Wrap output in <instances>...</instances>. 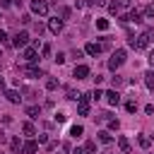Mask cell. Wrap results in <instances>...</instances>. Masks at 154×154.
<instances>
[{"instance_id": "3957f363", "label": "cell", "mask_w": 154, "mask_h": 154, "mask_svg": "<svg viewBox=\"0 0 154 154\" xmlns=\"http://www.w3.org/2000/svg\"><path fill=\"white\" fill-rule=\"evenodd\" d=\"M48 10H51V7H48V2H46V0H31V12H34V14L46 17V14H48Z\"/></svg>"}, {"instance_id": "7402d4cb", "label": "cell", "mask_w": 154, "mask_h": 154, "mask_svg": "<svg viewBox=\"0 0 154 154\" xmlns=\"http://www.w3.org/2000/svg\"><path fill=\"white\" fill-rule=\"evenodd\" d=\"M22 144H24V142H22L19 137H12V140H10V147H12V152H19V154H22Z\"/></svg>"}, {"instance_id": "484cf974", "label": "cell", "mask_w": 154, "mask_h": 154, "mask_svg": "<svg viewBox=\"0 0 154 154\" xmlns=\"http://www.w3.org/2000/svg\"><path fill=\"white\" fill-rule=\"evenodd\" d=\"M137 142H140V147H142V149H147V147L152 144V140H149L147 135H140V137H137Z\"/></svg>"}, {"instance_id": "f6af8a7d", "label": "cell", "mask_w": 154, "mask_h": 154, "mask_svg": "<svg viewBox=\"0 0 154 154\" xmlns=\"http://www.w3.org/2000/svg\"><path fill=\"white\" fill-rule=\"evenodd\" d=\"M0 89H5V79L2 77H0Z\"/></svg>"}, {"instance_id": "9a60e30c", "label": "cell", "mask_w": 154, "mask_h": 154, "mask_svg": "<svg viewBox=\"0 0 154 154\" xmlns=\"http://www.w3.org/2000/svg\"><path fill=\"white\" fill-rule=\"evenodd\" d=\"M125 17H128V22H135V24H140V22H142V12H140V10H130Z\"/></svg>"}, {"instance_id": "ab89813d", "label": "cell", "mask_w": 154, "mask_h": 154, "mask_svg": "<svg viewBox=\"0 0 154 154\" xmlns=\"http://www.w3.org/2000/svg\"><path fill=\"white\" fill-rule=\"evenodd\" d=\"M120 2V7H128V5H132V0H118Z\"/></svg>"}, {"instance_id": "f546056e", "label": "cell", "mask_w": 154, "mask_h": 154, "mask_svg": "<svg viewBox=\"0 0 154 154\" xmlns=\"http://www.w3.org/2000/svg\"><path fill=\"white\" fill-rule=\"evenodd\" d=\"M53 118H55V123H65V120H67V116H65L63 111H55V116H53Z\"/></svg>"}, {"instance_id": "d4e9b609", "label": "cell", "mask_w": 154, "mask_h": 154, "mask_svg": "<svg viewBox=\"0 0 154 154\" xmlns=\"http://www.w3.org/2000/svg\"><path fill=\"white\" fill-rule=\"evenodd\" d=\"M46 89H48V91L58 89V79H55V77H48V79H46Z\"/></svg>"}, {"instance_id": "60d3db41", "label": "cell", "mask_w": 154, "mask_h": 154, "mask_svg": "<svg viewBox=\"0 0 154 154\" xmlns=\"http://www.w3.org/2000/svg\"><path fill=\"white\" fill-rule=\"evenodd\" d=\"M5 38H7V34H5V29H0V43H2Z\"/></svg>"}, {"instance_id": "8992f818", "label": "cell", "mask_w": 154, "mask_h": 154, "mask_svg": "<svg viewBox=\"0 0 154 154\" xmlns=\"http://www.w3.org/2000/svg\"><path fill=\"white\" fill-rule=\"evenodd\" d=\"M72 77H75V79H87V77H89V67H87V65H75Z\"/></svg>"}, {"instance_id": "cb8c5ba5", "label": "cell", "mask_w": 154, "mask_h": 154, "mask_svg": "<svg viewBox=\"0 0 154 154\" xmlns=\"http://www.w3.org/2000/svg\"><path fill=\"white\" fill-rule=\"evenodd\" d=\"M120 10H123V7H120V2H118V0L108 5V12H111V14H120Z\"/></svg>"}, {"instance_id": "ee69618b", "label": "cell", "mask_w": 154, "mask_h": 154, "mask_svg": "<svg viewBox=\"0 0 154 154\" xmlns=\"http://www.w3.org/2000/svg\"><path fill=\"white\" fill-rule=\"evenodd\" d=\"M149 63H152V65H154V48H152V51H149Z\"/></svg>"}, {"instance_id": "7bdbcfd3", "label": "cell", "mask_w": 154, "mask_h": 154, "mask_svg": "<svg viewBox=\"0 0 154 154\" xmlns=\"http://www.w3.org/2000/svg\"><path fill=\"white\" fill-rule=\"evenodd\" d=\"M89 2H91V5H103L106 0H89Z\"/></svg>"}, {"instance_id": "f1b7e54d", "label": "cell", "mask_w": 154, "mask_h": 154, "mask_svg": "<svg viewBox=\"0 0 154 154\" xmlns=\"http://www.w3.org/2000/svg\"><path fill=\"white\" fill-rule=\"evenodd\" d=\"M96 29L106 31V29H108V19H96Z\"/></svg>"}, {"instance_id": "603a6c76", "label": "cell", "mask_w": 154, "mask_h": 154, "mask_svg": "<svg viewBox=\"0 0 154 154\" xmlns=\"http://www.w3.org/2000/svg\"><path fill=\"white\" fill-rule=\"evenodd\" d=\"M144 84H147L149 89H154V70H147V72H144Z\"/></svg>"}, {"instance_id": "30bf717a", "label": "cell", "mask_w": 154, "mask_h": 154, "mask_svg": "<svg viewBox=\"0 0 154 154\" xmlns=\"http://www.w3.org/2000/svg\"><path fill=\"white\" fill-rule=\"evenodd\" d=\"M48 29H51V34H60L63 31V19H58V17L48 19Z\"/></svg>"}, {"instance_id": "2e32d148", "label": "cell", "mask_w": 154, "mask_h": 154, "mask_svg": "<svg viewBox=\"0 0 154 154\" xmlns=\"http://www.w3.org/2000/svg\"><path fill=\"white\" fill-rule=\"evenodd\" d=\"M24 113H26L29 118H38V116H41V106H26Z\"/></svg>"}, {"instance_id": "277c9868", "label": "cell", "mask_w": 154, "mask_h": 154, "mask_svg": "<svg viewBox=\"0 0 154 154\" xmlns=\"http://www.w3.org/2000/svg\"><path fill=\"white\" fill-rule=\"evenodd\" d=\"M26 41H29V34H26V31H17V34L12 36V46H14V48H24Z\"/></svg>"}, {"instance_id": "7c38bea8", "label": "cell", "mask_w": 154, "mask_h": 154, "mask_svg": "<svg viewBox=\"0 0 154 154\" xmlns=\"http://www.w3.org/2000/svg\"><path fill=\"white\" fill-rule=\"evenodd\" d=\"M84 53H89V55H99V53H101V43H94V41H89V43L84 46Z\"/></svg>"}, {"instance_id": "74e56055", "label": "cell", "mask_w": 154, "mask_h": 154, "mask_svg": "<svg viewBox=\"0 0 154 154\" xmlns=\"http://www.w3.org/2000/svg\"><path fill=\"white\" fill-rule=\"evenodd\" d=\"M144 113H149V116H152V113H154V106H152V103H147V106H144Z\"/></svg>"}, {"instance_id": "4fadbf2b", "label": "cell", "mask_w": 154, "mask_h": 154, "mask_svg": "<svg viewBox=\"0 0 154 154\" xmlns=\"http://www.w3.org/2000/svg\"><path fill=\"white\" fill-rule=\"evenodd\" d=\"M96 140H99L101 144H111V142H113V137H111L108 130H99V132H96Z\"/></svg>"}, {"instance_id": "d6a6232c", "label": "cell", "mask_w": 154, "mask_h": 154, "mask_svg": "<svg viewBox=\"0 0 154 154\" xmlns=\"http://www.w3.org/2000/svg\"><path fill=\"white\" fill-rule=\"evenodd\" d=\"M101 96H103V91H101V89H94V91H91V99H94V101H99Z\"/></svg>"}, {"instance_id": "52a82bcc", "label": "cell", "mask_w": 154, "mask_h": 154, "mask_svg": "<svg viewBox=\"0 0 154 154\" xmlns=\"http://www.w3.org/2000/svg\"><path fill=\"white\" fill-rule=\"evenodd\" d=\"M103 96H106L108 106H118V103H120V94H118V89H108Z\"/></svg>"}, {"instance_id": "83f0119b", "label": "cell", "mask_w": 154, "mask_h": 154, "mask_svg": "<svg viewBox=\"0 0 154 154\" xmlns=\"http://www.w3.org/2000/svg\"><path fill=\"white\" fill-rule=\"evenodd\" d=\"M125 111L128 113H135L137 111V101H125Z\"/></svg>"}, {"instance_id": "ffe728a7", "label": "cell", "mask_w": 154, "mask_h": 154, "mask_svg": "<svg viewBox=\"0 0 154 154\" xmlns=\"http://www.w3.org/2000/svg\"><path fill=\"white\" fill-rule=\"evenodd\" d=\"M82 152H84V154H96V142H94V140H87Z\"/></svg>"}, {"instance_id": "1f68e13d", "label": "cell", "mask_w": 154, "mask_h": 154, "mask_svg": "<svg viewBox=\"0 0 154 154\" xmlns=\"http://www.w3.org/2000/svg\"><path fill=\"white\" fill-rule=\"evenodd\" d=\"M65 58H67V55H65V53H58V55H55V58H53V60H55V63H58V65H63V63H65Z\"/></svg>"}, {"instance_id": "6da1fadb", "label": "cell", "mask_w": 154, "mask_h": 154, "mask_svg": "<svg viewBox=\"0 0 154 154\" xmlns=\"http://www.w3.org/2000/svg\"><path fill=\"white\" fill-rule=\"evenodd\" d=\"M123 63H125V51H123V48H118V51H113V53H111V60H108V70H113V72H116V70H118Z\"/></svg>"}, {"instance_id": "e575fe53", "label": "cell", "mask_w": 154, "mask_h": 154, "mask_svg": "<svg viewBox=\"0 0 154 154\" xmlns=\"http://www.w3.org/2000/svg\"><path fill=\"white\" fill-rule=\"evenodd\" d=\"M108 128H111V130H118V120L111 118V120H108Z\"/></svg>"}, {"instance_id": "ba28073f", "label": "cell", "mask_w": 154, "mask_h": 154, "mask_svg": "<svg viewBox=\"0 0 154 154\" xmlns=\"http://www.w3.org/2000/svg\"><path fill=\"white\" fill-rule=\"evenodd\" d=\"M118 147H120L123 154H130V152H132V144H130V140H128L125 135H118Z\"/></svg>"}, {"instance_id": "836d02e7", "label": "cell", "mask_w": 154, "mask_h": 154, "mask_svg": "<svg viewBox=\"0 0 154 154\" xmlns=\"http://www.w3.org/2000/svg\"><path fill=\"white\" fill-rule=\"evenodd\" d=\"M144 17H154V5H147L144 7Z\"/></svg>"}, {"instance_id": "d6986e66", "label": "cell", "mask_w": 154, "mask_h": 154, "mask_svg": "<svg viewBox=\"0 0 154 154\" xmlns=\"http://www.w3.org/2000/svg\"><path fill=\"white\" fill-rule=\"evenodd\" d=\"M79 96H82V94H79V91H75L72 87H67V89H65V99H70V101H79Z\"/></svg>"}, {"instance_id": "f35d334b", "label": "cell", "mask_w": 154, "mask_h": 154, "mask_svg": "<svg viewBox=\"0 0 154 154\" xmlns=\"http://www.w3.org/2000/svg\"><path fill=\"white\" fill-rule=\"evenodd\" d=\"M75 7H77V10H82V7H84V0H75Z\"/></svg>"}, {"instance_id": "ac0fdd59", "label": "cell", "mask_w": 154, "mask_h": 154, "mask_svg": "<svg viewBox=\"0 0 154 154\" xmlns=\"http://www.w3.org/2000/svg\"><path fill=\"white\" fill-rule=\"evenodd\" d=\"M82 135H84V128H82V125H72V128H70V137H72V140H79Z\"/></svg>"}, {"instance_id": "d590c367", "label": "cell", "mask_w": 154, "mask_h": 154, "mask_svg": "<svg viewBox=\"0 0 154 154\" xmlns=\"http://www.w3.org/2000/svg\"><path fill=\"white\" fill-rule=\"evenodd\" d=\"M55 147H58V142H53V140H48V144H46V149H48V152H53Z\"/></svg>"}, {"instance_id": "e0dca14e", "label": "cell", "mask_w": 154, "mask_h": 154, "mask_svg": "<svg viewBox=\"0 0 154 154\" xmlns=\"http://www.w3.org/2000/svg\"><path fill=\"white\" fill-rule=\"evenodd\" d=\"M22 132H24L26 137H34V135H36V128H34V123H22Z\"/></svg>"}, {"instance_id": "5b68a950", "label": "cell", "mask_w": 154, "mask_h": 154, "mask_svg": "<svg viewBox=\"0 0 154 154\" xmlns=\"http://www.w3.org/2000/svg\"><path fill=\"white\" fill-rule=\"evenodd\" d=\"M22 75H26L29 79H36V77H43V72H41L38 67H34V65H26V67H22Z\"/></svg>"}, {"instance_id": "7a4b0ae2", "label": "cell", "mask_w": 154, "mask_h": 154, "mask_svg": "<svg viewBox=\"0 0 154 154\" xmlns=\"http://www.w3.org/2000/svg\"><path fill=\"white\" fill-rule=\"evenodd\" d=\"M89 111H91V96L89 94H82L79 101H77V113L79 116H89Z\"/></svg>"}, {"instance_id": "b9f144b4", "label": "cell", "mask_w": 154, "mask_h": 154, "mask_svg": "<svg viewBox=\"0 0 154 154\" xmlns=\"http://www.w3.org/2000/svg\"><path fill=\"white\" fill-rule=\"evenodd\" d=\"M0 5H2V7H10V5H12V0H2Z\"/></svg>"}, {"instance_id": "bcb514c9", "label": "cell", "mask_w": 154, "mask_h": 154, "mask_svg": "<svg viewBox=\"0 0 154 154\" xmlns=\"http://www.w3.org/2000/svg\"><path fill=\"white\" fill-rule=\"evenodd\" d=\"M55 2H58V0H55Z\"/></svg>"}, {"instance_id": "4316f807", "label": "cell", "mask_w": 154, "mask_h": 154, "mask_svg": "<svg viewBox=\"0 0 154 154\" xmlns=\"http://www.w3.org/2000/svg\"><path fill=\"white\" fill-rule=\"evenodd\" d=\"M111 84H113V89H118V87H123V84H125V79H123L120 75H116V77L111 79Z\"/></svg>"}, {"instance_id": "5bb4252c", "label": "cell", "mask_w": 154, "mask_h": 154, "mask_svg": "<svg viewBox=\"0 0 154 154\" xmlns=\"http://www.w3.org/2000/svg\"><path fill=\"white\" fill-rule=\"evenodd\" d=\"M5 96H7V101H10V103H19V99H22L17 89H5Z\"/></svg>"}, {"instance_id": "4dcf8cb0", "label": "cell", "mask_w": 154, "mask_h": 154, "mask_svg": "<svg viewBox=\"0 0 154 154\" xmlns=\"http://www.w3.org/2000/svg\"><path fill=\"white\" fill-rule=\"evenodd\" d=\"M41 55H43V58H48V55H51V46H48V43H46V46H41Z\"/></svg>"}, {"instance_id": "8fae6325", "label": "cell", "mask_w": 154, "mask_h": 154, "mask_svg": "<svg viewBox=\"0 0 154 154\" xmlns=\"http://www.w3.org/2000/svg\"><path fill=\"white\" fill-rule=\"evenodd\" d=\"M24 60H26V63H36V60H38V53H36V48H34V46L24 48Z\"/></svg>"}, {"instance_id": "9c48e42d", "label": "cell", "mask_w": 154, "mask_h": 154, "mask_svg": "<svg viewBox=\"0 0 154 154\" xmlns=\"http://www.w3.org/2000/svg\"><path fill=\"white\" fill-rule=\"evenodd\" d=\"M36 149H38V140H29L22 144V154H36Z\"/></svg>"}, {"instance_id": "44dd1931", "label": "cell", "mask_w": 154, "mask_h": 154, "mask_svg": "<svg viewBox=\"0 0 154 154\" xmlns=\"http://www.w3.org/2000/svg\"><path fill=\"white\" fill-rule=\"evenodd\" d=\"M58 17L65 22V19H70V7H65V5H58Z\"/></svg>"}, {"instance_id": "8d00e7d4", "label": "cell", "mask_w": 154, "mask_h": 154, "mask_svg": "<svg viewBox=\"0 0 154 154\" xmlns=\"http://www.w3.org/2000/svg\"><path fill=\"white\" fill-rule=\"evenodd\" d=\"M34 31H36V34H41V31H43V24H41V22H36V24H34Z\"/></svg>"}]
</instances>
